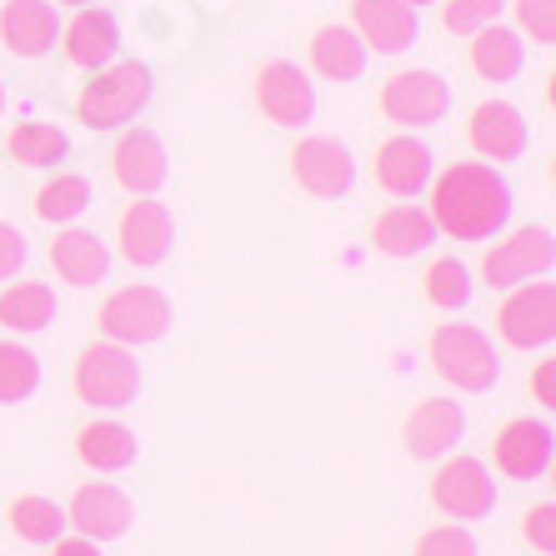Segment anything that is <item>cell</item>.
I'll return each instance as SVG.
<instances>
[{
  "mask_svg": "<svg viewBox=\"0 0 556 556\" xmlns=\"http://www.w3.org/2000/svg\"><path fill=\"white\" fill-rule=\"evenodd\" d=\"M511 186L486 161H452L446 170H431L427 181V216L437 236L452 241H492L511 220Z\"/></svg>",
  "mask_w": 556,
  "mask_h": 556,
  "instance_id": "6da1fadb",
  "label": "cell"
},
{
  "mask_svg": "<svg viewBox=\"0 0 556 556\" xmlns=\"http://www.w3.org/2000/svg\"><path fill=\"white\" fill-rule=\"evenodd\" d=\"M427 362L446 387L466 391V396H486L502 381V356L496 341L471 321H437L427 337Z\"/></svg>",
  "mask_w": 556,
  "mask_h": 556,
  "instance_id": "7a4b0ae2",
  "label": "cell"
},
{
  "mask_svg": "<svg viewBox=\"0 0 556 556\" xmlns=\"http://www.w3.org/2000/svg\"><path fill=\"white\" fill-rule=\"evenodd\" d=\"M155 80L146 61H111L101 71H91V80L76 96V121L86 130H121L126 121H136L151 101Z\"/></svg>",
  "mask_w": 556,
  "mask_h": 556,
  "instance_id": "3957f363",
  "label": "cell"
},
{
  "mask_svg": "<svg viewBox=\"0 0 556 556\" xmlns=\"http://www.w3.org/2000/svg\"><path fill=\"white\" fill-rule=\"evenodd\" d=\"M71 391L91 412H126V406H136V396H141V362H136V351L116 346V341L80 346L76 362H71Z\"/></svg>",
  "mask_w": 556,
  "mask_h": 556,
  "instance_id": "277c9868",
  "label": "cell"
},
{
  "mask_svg": "<svg viewBox=\"0 0 556 556\" xmlns=\"http://www.w3.org/2000/svg\"><path fill=\"white\" fill-rule=\"evenodd\" d=\"M170 321H176V306H170V296L151 281L116 286V291L101 301V311H96L101 341H116V346H130V351L166 341Z\"/></svg>",
  "mask_w": 556,
  "mask_h": 556,
  "instance_id": "5b68a950",
  "label": "cell"
},
{
  "mask_svg": "<svg viewBox=\"0 0 556 556\" xmlns=\"http://www.w3.org/2000/svg\"><path fill=\"white\" fill-rule=\"evenodd\" d=\"M427 496L437 506L441 517L452 521H481L496 511V477L492 466L481 456H441V466L431 471L427 481Z\"/></svg>",
  "mask_w": 556,
  "mask_h": 556,
  "instance_id": "8992f818",
  "label": "cell"
},
{
  "mask_svg": "<svg viewBox=\"0 0 556 556\" xmlns=\"http://www.w3.org/2000/svg\"><path fill=\"white\" fill-rule=\"evenodd\" d=\"M556 266V236L552 226H517L511 236H502L496 247H486L481 256V281L492 291H511L527 281H546Z\"/></svg>",
  "mask_w": 556,
  "mask_h": 556,
  "instance_id": "52a82bcc",
  "label": "cell"
},
{
  "mask_svg": "<svg viewBox=\"0 0 556 556\" xmlns=\"http://www.w3.org/2000/svg\"><path fill=\"white\" fill-rule=\"evenodd\" d=\"M496 337L511 351H546L556 341V286L546 281H527L511 286L506 301L496 306Z\"/></svg>",
  "mask_w": 556,
  "mask_h": 556,
  "instance_id": "ba28073f",
  "label": "cell"
},
{
  "mask_svg": "<svg viewBox=\"0 0 556 556\" xmlns=\"http://www.w3.org/2000/svg\"><path fill=\"white\" fill-rule=\"evenodd\" d=\"M116 251L136 266V271H155L166 266L170 251H176V216H170L166 201L155 195H136L116 220Z\"/></svg>",
  "mask_w": 556,
  "mask_h": 556,
  "instance_id": "9c48e42d",
  "label": "cell"
},
{
  "mask_svg": "<svg viewBox=\"0 0 556 556\" xmlns=\"http://www.w3.org/2000/svg\"><path fill=\"white\" fill-rule=\"evenodd\" d=\"M61 511H65V527H76V536H86L96 546L121 542L136 527V502L121 492L116 481H80Z\"/></svg>",
  "mask_w": 556,
  "mask_h": 556,
  "instance_id": "30bf717a",
  "label": "cell"
},
{
  "mask_svg": "<svg viewBox=\"0 0 556 556\" xmlns=\"http://www.w3.org/2000/svg\"><path fill=\"white\" fill-rule=\"evenodd\" d=\"M251 96H256L261 116L281 130H301L316 116V86L296 61H266L251 80Z\"/></svg>",
  "mask_w": 556,
  "mask_h": 556,
  "instance_id": "8fae6325",
  "label": "cell"
},
{
  "mask_svg": "<svg viewBox=\"0 0 556 556\" xmlns=\"http://www.w3.org/2000/svg\"><path fill=\"white\" fill-rule=\"evenodd\" d=\"M452 111V86L437 71H396L381 80V116L396 130L437 126Z\"/></svg>",
  "mask_w": 556,
  "mask_h": 556,
  "instance_id": "7c38bea8",
  "label": "cell"
},
{
  "mask_svg": "<svg viewBox=\"0 0 556 556\" xmlns=\"http://www.w3.org/2000/svg\"><path fill=\"white\" fill-rule=\"evenodd\" d=\"M556 462V431L552 421L536 416H511L506 427H496L492 437V466L506 481H536L546 477Z\"/></svg>",
  "mask_w": 556,
  "mask_h": 556,
  "instance_id": "4fadbf2b",
  "label": "cell"
},
{
  "mask_svg": "<svg viewBox=\"0 0 556 556\" xmlns=\"http://www.w3.org/2000/svg\"><path fill=\"white\" fill-rule=\"evenodd\" d=\"M291 176L316 201H337L356 186V161H351L346 141H337V136H306L291 151Z\"/></svg>",
  "mask_w": 556,
  "mask_h": 556,
  "instance_id": "5bb4252c",
  "label": "cell"
},
{
  "mask_svg": "<svg viewBox=\"0 0 556 556\" xmlns=\"http://www.w3.org/2000/svg\"><path fill=\"white\" fill-rule=\"evenodd\" d=\"M466 437V412L452 396H421L402 421V446L416 462H441L456 452V441Z\"/></svg>",
  "mask_w": 556,
  "mask_h": 556,
  "instance_id": "9a60e30c",
  "label": "cell"
},
{
  "mask_svg": "<svg viewBox=\"0 0 556 556\" xmlns=\"http://www.w3.org/2000/svg\"><path fill=\"white\" fill-rule=\"evenodd\" d=\"M527 116H521L511 101H481L466 121V146L486 161V166H511L527 155Z\"/></svg>",
  "mask_w": 556,
  "mask_h": 556,
  "instance_id": "2e32d148",
  "label": "cell"
},
{
  "mask_svg": "<svg viewBox=\"0 0 556 556\" xmlns=\"http://www.w3.org/2000/svg\"><path fill=\"white\" fill-rule=\"evenodd\" d=\"M111 176L121 181V191L130 195H155L166 186L170 176V155H166V141L146 126H130L121 130L116 151H111Z\"/></svg>",
  "mask_w": 556,
  "mask_h": 556,
  "instance_id": "e0dca14e",
  "label": "cell"
},
{
  "mask_svg": "<svg viewBox=\"0 0 556 556\" xmlns=\"http://www.w3.org/2000/svg\"><path fill=\"white\" fill-rule=\"evenodd\" d=\"M351 30L376 55H406L421 36V21L406 0H351Z\"/></svg>",
  "mask_w": 556,
  "mask_h": 556,
  "instance_id": "ac0fdd59",
  "label": "cell"
},
{
  "mask_svg": "<svg viewBox=\"0 0 556 556\" xmlns=\"http://www.w3.org/2000/svg\"><path fill=\"white\" fill-rule=\"evenodd\" d=\"M431 170H437V155H431L427 141H416V136H391V141L376 146L371 155V176L376 186L387 195H396V201H412V195L427 191Z\"/></svg>",
  "mask_w": 556,
  "mask_h": 556,
  "instance_id": "d6986e66",
  "label": "cell"
},
{
  "mask_svg": "<svg viewBox=\"0 0 556 556\" xmlns=\"http://www.w3.org/2000/svg\"><path fill=\"white\" fill-rule=\"evenodd\" d=\"M61 40V15L51 0H5L0 5V46L15 61H40Z\"/></svg>",
  "mask_w": 556,
  "mask_h": 556,
  "instance_id": "ffe728a7",
  "label": "cell"
},
{
  "mask_svg": "<svg viewBox=\"0 0 556 556\" xmlns=\"http://www.w3.org/2000/svg\"><path fill=\"white\" fill-rule=\"evenodd\" d=\"M46 256H51V271L76 291H91L111 276V247L86 226H55Z\"/></svg>",
  "mask_w": 556,
  "mask_h": 556,
  "instance_id": "44dd1931",
  "label": "cell"
},
{
  "mask_svg": "<svg viewBox=\"0 0 556 556\" xmlns=\"http://www.w3.org/2000/svg\"><path fill=\"white\" fill-rule=\"evenodd\" d=\"M366 241H371L381 256H391V261H412V256H421V251L437 247L441 236H437V226H431V216L421 206L396 201V206L376 211V220L366 226Z\"/></svg>",
  "mask_w": 556,
  "mask_h": 556,
  "instance_id": "7402d4cb",
  "label": "cell"
},
{
  "mask_svg": "<svg viewBox=\"0 0 556 556\" xmlns=\"http://www.w3.org/2000/svg\"><path fill=\"white\" fill-rule=\"evenodd\" d=\"M61 51L76 71H101L116 61L121 51V26L105 5H80V15L71 26H61Z\"/></svg>",
  "mask_w": 556,
  "mask_h": 556,
  "instance_id": "603a6c76",
  "label": "cell"
},
{
  "mask_svg": "<svg viewBox=\"0 0 556 556\" xmlns=\"http://www.w3.org/2000/svg\"><path fill=\"white\" fill-rule=\"evenodd\" d=\"M466 65H471V76L486 80V86H511L521 76V65H527V40L517 36L511 26H486L471 36L466 46Z\"/></svg>",
  "mask_w": 556,
  "mask_h": 556,
  "instance_id": "cb8c5ba5",
  "label": "cell"
},
{
  "mask_svg": "<svg viewBox=\"0 0 556 556\" xmlns=\"http://www.w3.org/2000/svg\"><path fill=\"white\" fill-rule=\"evenodd\" d=\"M76 456L101 477H116V471H130L141 462V437L121 427V421H111V416H101V421H86L76 431Z\"/></svg>",
  "mask_w": 556,
  "mask_h": 556,
  "instance_id": "d4e9b609",
  "label": "cell"
},
{
  "mask_svg": "<svg viewBox=\"0 0 556 556\" xmlns=\"http://www.w3.org/2000/svg\"><path fill=\"white\" fill-rule=\"evenodd\" d=\"M366 55L371 51H366L362 36H356L351 26H321L306 46L311 71H316L321 80H337V86H351V80L366 76Z\"/></svg>",
  "mask_w": 556,
  "mask_h": 556,
  "instance_id": "484cf974",
  "label": "cell"
},
{
  "mask_svg": "<svg viewBox=\"0 0 556 556\" xmlns=\"http://www.w3.org/2000/svg\"><path fill=\"white\" fill-rule=\"evenodd\" d=\"M55 321V291L46 281H11L0 291V326L11 337H40Z\"/></svg>",
  "mask_w": 556,
  "mask_h": 556,
  "instance_id": "4316f807",
  "label": "cell"
},
{
  "mask_svg": "<svg viewBox=\"0 0 556 556\" xmlns=\"http://www.w3.org/2000/svg\"><path fill=\"white\" fill-rule=\"evenodd\" d=\"M96 191L91 181L80 176V170H55L51 181L36 191V201H30V211H36L46 226H76L86 211H91Z\"/></svg>",
  "mask_w": 556,
  "mask_h": 556,
  "instance_id": "83f0119b",
  "label": "cell"
},
{
  "mask_svg": "<svg viewBox=\"0 0 556 556\" xmlns=\"http://www.w3.org/2000/svg\"><path fill=\"white\" fill-rule=\"evenodd\" d=\"M5 155L26 170H51L55 161L71 155V141H65V130L51 126V121H21V126L5 136Z\"/></svg>",
  "mask_w": 556,
  "mask_h": 556,
  "instance_id": "f1b7e54d",
  "label": "cell"
},
{
  "mask_svg": "<svg viewBox=\"0 0 556 556\" xmlns=\"http://www.w3.org/2000/svg\"><path fill=\"white\" fill-rule=\"evenodd\" d=\"M5 527L30 546H51L55 536H65V511L51 496H15V502L5 506Z\"/></svg>",
  "mask_w": 556,
  "mask_h": 556,
  "instance_id": "f546056e",
  "label": "cell"
},
{
  "mask_svg": "<svg viewBox=\"0 0 556 556\" xmlns=\"http://www.w3.org/2000/svg\"><path fill=\"white\" fill-rule=\"evenodd\" d=\"M421 296H427V306H437V311H466L471 296H477V281L466 271V261L437 256L427 271H421Z\"/></svg>",
  "mask_w": 556,
  "mask_h": 556,
  "instance_id": "4dcf8cb0",
  "label": "cell"
},
{
  "mask_svg": "<svg viewBox=\"0 0 556 556\" xmlns=\"http://www.w3.org/2000/svg\"><path fill=\"white\" fill-rule=\"evenodd\" d=\"M40 391V356L26 341H0V406H21Z\"/></svg>",
  "mask_w": 556,
  "mask_h": 556,
  "instance_id": "1f68e13d",
  "label": "cell"
},
{
  "mask_svg": "<svg viewBox=\"0 0 556 556\" xmlns=\"http://www.w3.org/2000/svg\"><path fill=\"white\" fill-rule=\"evenodd\" d=\"M506 11V0H441V26L452 30V36H477V30L496 26Z\"/></svg>",
  "mask_w": 556,
  "mask_h": 556,
  "instance_id": "d6a6232c",
  "label": "cell"
},
{
  "mask_svg": "<svg viewBox=\"0 0 556 556\" xmlns=\"http://www.w3.org/2000/svg\"><path fill=\"white\" fill-rule=\"evenodd\" d=\"M412 556H481V546L462 521H437V527H427L416 536Z\"/></svg>",
  "mask_w": 556,
  "mask_h": 556,
  "instance_id": "836d02e7",
  "label": "cell"
},
{
  "mask_svg": "<svg viewBox=\"0 0 556 556\" xmlns=\"http://www.w3.org/2000/svg\"><path fill=\"white\" fill-rule=\"evenodd\" d=\"M517 11V36L521 40H536L542 51L556 46V0H511Z\"/></svg>",
  "mask_w": 556,
  "mask_h": 556,
  "instance_id": "e575fe53",
  "label": "cell"
},
{
  "mask_svg": "<svg viewBox=\"0 0 556 556\" xmlns=\"http://www.w3.org/2000/svg\"><path fill=\"white\" fill-rule=\"evenodd\" d=\"M521 542L536 546L542 556L556 552V506L552 502H536L521 511Z\"/></svg>",
  "mask_w": 556,
  "mask_h": 556,
  "instance_id": "d590c367",
  "label": "cell"
},
{
  "mask_svg": "<svg viewBox=\"0 0 556 556\" xmlns=\"http://www.w3.org/2000/svg\"><path fill=\"white\" fill-rule=\"evenodd\" d=\"M30 247H26V236L15 231L11 220H0V281H15L21 276V266H26Z\"/></svg>",
  "mask_w": 556,
  "mask_h": 556,
  "instance_id": "8d00e7d4",
  "label": "cell"
},
{
  "mask_svg": "<svg viewBox=\"0 0 556 556\" xmlns=\"http://www.w3.org/2000/svg\"><path fill=\"white\" fill-rule=\"evenodd\" d=\"M527 387H531V402L542 406V412H552V406H556V362H552V356H542V362L531 366Z\"/></svg>",
  "mask_w": 556,
  "mask_h": 556,
  "instance_id": "74e56055",
  "label": "cell"
},
{
  "mask_svg": "<svg viewBox=\"0 0 556 556\" xmlns=\"http://www.w3.org/2000/svg\"><path fill=\"white\" fill-rule=\"evenodd\" d=\"M51 556H105V552L96 542H86V536H55Z\"/></svg>",
  "mask_w": 556,
  "mask_h": 556,
  "instance_id": "f35d334b",
  "label": "cell"
},
{
  "mask_svg": "<svg viewBox=\"0 0 556 556\" xmlns=\"http://www.w3.org/2000/svg\"><path fill=\"white\" fill-rule=\"evenodd\" d=\"M55 5H76L80 11V5H101V0H55Z\"/></svg>",
  "mask_w": 556,
  "mask_h": 556,
  "instance_id": "ab89813d",
  "label": "cell"
},
{
  "mask_svg": "<svg viewBox=\"0 0 556 556\" xmlns=\"http://www.w3.org/2000/svg\"><path fill=\"white\" fill-rule=\"evenodd\" d=\"M406 5H412V11H421V5H431V0H406Z\"/></svg>",
  "mask_w": 556,
  "mask_h": 556,
  "instance_id": "60d3db41",
  "label": "cell"
},
{
  "mask_svg": "<svg viewBox=\"0 0 556 556\" xmlns=\"http://www.w3.org/2000/svg\"><path fill=\"white\" fill-rule=\"evenodd\" d=\"M0 111H5V86H0Z\"/></svg>",
  "mask_w": 556,
  "mask_h": 556,
  "instance_id": "b9f144b4",
  "label": "cell"
}]
</instances>
